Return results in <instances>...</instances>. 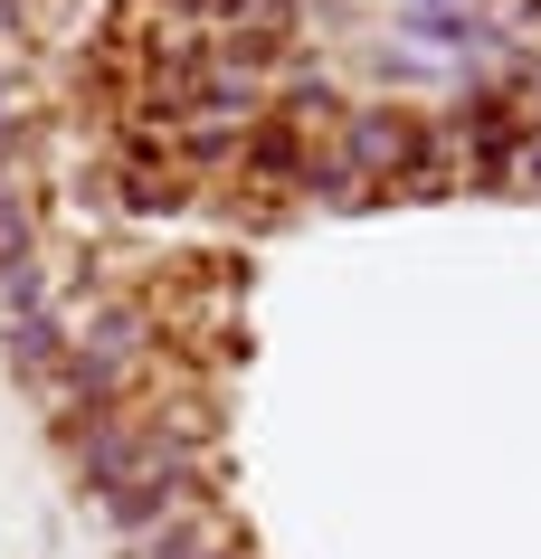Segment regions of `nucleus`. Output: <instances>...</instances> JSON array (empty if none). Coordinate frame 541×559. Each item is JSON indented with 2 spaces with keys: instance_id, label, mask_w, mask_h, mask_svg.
<instances>
[{
  "instance_id": "2",
  "label": "nucleus",
  "mask_w": 541,
  "mask_h": 559,
  "mask_svg": "<svg viewBox=\"0 0 541 559\" xmlns=\"http://www.w3.org/2000/svg\"><path fill=\"white\" fill-rule=\"evenodd\" d=\"M504 190L541 200V123H522V143H513V162H504Z\"/></svg>"
},
{
  "instance_id": "1",
  "label": "nucleus",
  "mask_w": 541,
  "mask_h": 559,
  "mask_svg": "<svg viewBox=\"0 0 541 559\" xmlns=\"http://www.w3.org/2000/svg\"><path fill=\"white\" fill-rule=\"evenodd\" d=\"M419 152H427V115H409V105H352L342 133H332V162L352 180V209L399 200V180L419 171Z\"/></svg>"
}]
</instances>
